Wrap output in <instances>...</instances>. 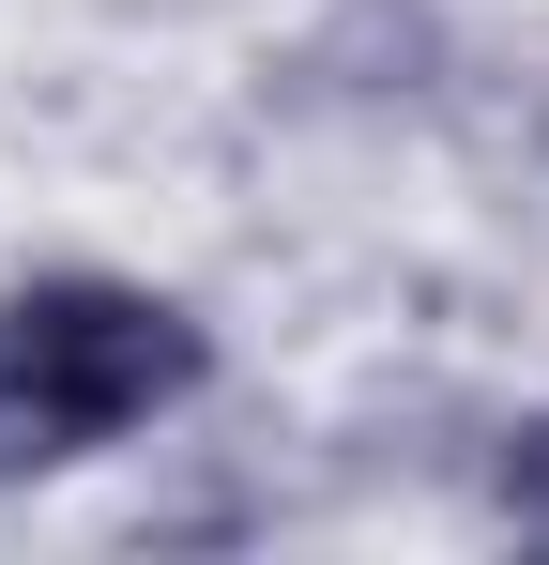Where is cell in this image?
<instances>
[{
	"label": "cell",
	"mask_w": 549,
	"mask_h": 565,
	"mask_svg": "<svg viewBox=\"0 0 549 565\" xmlns=\"http://www.w3.org/2000/svg\"><path fill=\"white\" fill-rule=\"evenodd\" d=\"M214 382V337L138 276H15L0 290V459H92L169 428Z\"/></svg>",
	"instance_id": "cell-1"
},
{
	"label": "cell",
	"mask_w": 549,
	"mask_h": 565,
	"mask_svg": "<svg viewBox=\"0 0 549 565\" xmlns=\"http://www.w3.org/2000/svg\"><path fill=\"white\" fill-rule=\"evenodd\" d=\"M504 520H519V535H549V413H519V428H504Z\"/></svg>",
	"instance_id": "cell-2"
}]
</instances>
